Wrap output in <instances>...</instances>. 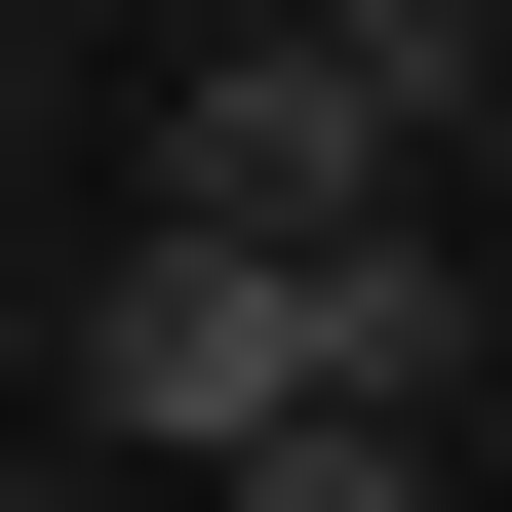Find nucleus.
Returning <instances> with one entry per match:
<instances>
[{
	"mask_svg": "<svg viewBox=\"0 0 512 512\" xmlns=\"http://www.w3.org/2000/svg\"><path fill=\"white\" fill-rule=\"evenodd\" d=\"M434 119H473V0H276V40L158 119V237H394Z\"/></svg>",
	"mask_w": 512,
	"mask_h": 512,
	"instance_id": "1",
	"label": "nucleus"
},
{
	"mask_svg": "<svg viewBox=\"0 0 512 512\" xmlns=\"http://www.w3.org/2000/svg\"><path fill=\"white\" fill-rule=\"evenodd\" d=\"M79 434H197V473H237V434H316L276 237H119V276H79Z\"/></svg>",
	"mask_w": 512,
	"mask_h": 512,
	"instance_id": "2",
	"label": "nucleus"
},
{
	"mask_svg": "<svg viewBox=\"0 0 512 512\" xmlns=\"http://www.w3.org/2000/svg\"><path fill=\"white\" fill-rule=\"evenodd\" d=\"M237 512H434V434H237Z\"/></svg>",
	"mask_w": 512,
	"mask_h": 512,
	"instance_id": "3",
	"label": "nucleus"
}]
</instances>
